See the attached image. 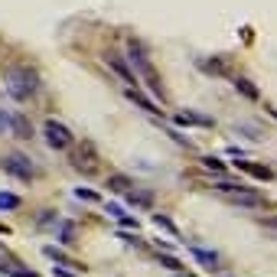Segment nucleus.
<instances>
[{
  "instance_id": "39448f33",
  "label": "nucleus",
  "mask_w": 277,
  "mask_h": 277,
  "mask_svg": "<svg viewBox=\"0 0 277 277\" xmlns=\"http://www.w3.org/2000/svg\"><path fill=\"white\" fill-rule=\"evenodd\" d=\"M46 140H49L52 150L72 147V134H69V127H66V124H59V121H46Z\"/></svg>"
},
{
  "instance_id": "bb28decb",
  "label": "nucleus",
  "mask_w": 277,
  "mask_h": 277,
  "mask_svg": "<svg viewBox=\"0 0 277 277\" xmlns=\"http://www.w3.org/2000/svg\"><path fill=\"white\" fill-rule=\"evenodd\" d=\"M176 277H189V274H176Z\"/></svg>"
},
{
  "instance_id": "9b49d317",
  "label": "nucleus",
  "mask_w": 277,
  "mask_h": 277,
  "mask_svg": "<svg viewBox=\"0 0 277 277\" xmlns=\"http://www.w3.org/2000/svg\"><path fill=\"white\" fill-rule=\"evenodd\" d=\"M231 85H235L238 92L248 98V101H258V98H261V95H258V88H254L251 82H248V78H235V82H231Z\"/></svg>"
},
{
  "instance_id": "a211bd4d",
  "label": "nucleus",
  "mask_w": 277,
  "mask_h": 277,
  "mask_svg": "<svg viewBox=\"0 0 277 277\" xmlns=\"http://www.w3.org/2000/svg\"><path fill=\"white\" fill-rule=\"evenodd\" d=\"M0 209H20V196H13V193H0Z\"/></svg>"
},
{
  "instance_id": "dca6fc26",
  "label": "nucleus",
  "mask_w": 277,
  "mask_h": 277,
  "mask_svg": "<svg viewBox=\"0 0 277 277\" xmlns=\"http://www.w3.org/2000/svg\"><path fill=\"white\" fill-rule=\"evenodd\" d=\"M59 241H62V245H72V241H75V225H72V222H62V228H59Z\"/></svg>"
},
{
  "instance_id": "6ab92c4d",
  "label": "nucleus",
  "mask_w": 277,
  "mask_h": 277,
  "mask_svg": "<svg viewBox=\"0 0 277 277\" xmlns=\"http://www.w3.org/2000/svg\"><path fill=\"white\" fill-rule=\"evenodd\" d=\"M42 251H46V258H52V261H56V264H72V261H69L66 254L59 251V248H52V245H46V248H42Z\"/></svg>"
},
{
  "instance_id": "7ed1b4c3",
  "label": "nucleus",
  "mask_w": 277,
  "mask_h": 277,
  "mask_svg": "<svg viewBox=\"0 0 277 277\" xmlns=\"http://www.w3.org/2000/svg\"><path fill=\"white\" fill-rule=\"evenodd\" d=\"M0 166H4L10 176H16V180H30V176L36 173V169H33V163H30V160H26L23 154H10V157H4V160H0Z\"/></svg>"
},
{
  "instance_id": "1a4fd4ad",
  "label": "nucleus",
  "mask_w": 277,
  "mask_h": 277,
  "mask_svg": "<svg viewBox=\"0 0 277 277\" xmlns=\"http://www.w3.org/2000/svg\"><path fill=\"white\" fill-rule=\"evenodd\" d=\"M124 196H127L131 205H140V209H150V205H154V193H150V189H131Z\"/></svg>"
},
{
  "instance_id": "a878e982",
  "label": "nucleus",
  "mask_w": 277,
  "mask_h": 277,
  "mask_svg": "<svg viewBox=\"0 0 277 277\" xmlns=\"http://www.w3.org/2000/svg\"><path fill=\"white\" fill-rule=\"evenodd\" d=\"M16 277H36V274H30V271H20V274H16Z\"/></svg>"
},
{
  "instance_id": "f3484780",
  "label": "nucleus",
  "mask_w": 277,
  "mask_h": 277,
  "mask_svg": "<svg viewBox=\"0 0 277 277\" xmlns=\"http://www.w3.org/2000/svg\"><path fill=\"white\" fill-rule=\"evenodd\" d=\"M154 225H157V228H163V231H169V235H173V238L180 235V231H176V225H173V222H169L166 216H160V212L154 216Z\"/></svg>"
},
{
  "instance_id": "6e6552de",
  "label": "nucleus",
  "mask_w": 277,
  "mask_h": 277,
  "mask_svg": "<svg viewBox=\"0 0 277 277\" xmlns=\"http://www.w3.org/2000/svg\"><path fill=\"white\" fill-rule=\"evenodd\" d=\"M10 131H13L20 140H30V137H33V124L26 121L23 114H13V118H10Z\"/></svg>"
},
{
  "instance_id": "aec40b11",
  "label": "nucleus",
  "mask_w": 277,
  "mask_h": 277,
  "mask_svg": "<svg viewBox=\"0 0 277 277\" xmlns=\"http://www.w3.org/2000/svg\"><path fill=\"white\" fill-rule=\"evenodd\" d=\"M202 166H205V169H216V173H222V163H219L216 157H202Z\"/></svg>"
},
{
  "instance_id": "393cba45",
  "label": "nucleus",
  "mask_w": 277,
  "mask_h": 277,
  "mask_svg": "<svg viewBox=\"0 0 277 277\" xmlns=\"http://www.w3.org/2000/svg\"><path fill=\"white\" fill-rule=\"evenodd\" d=\"M56 271V277H72V271H66V267H52Z\"/></svg>"
},
{
  "instance_id": "f257e3e1",
  "label": "nucleus",
  "mask_w": 277,
  "mask_h": 277,
  "mask_svg": "<svg viewBox=\"0 0 277 277\" xmlns=\"http://www.w3.org/2000/svg\"><path fill=\"white\" fill-rule=\"evenodd\" d=\"M4 85H7V92H10L13 101H30V98L36 95V88H39L36 72L26 69V66H13L10 72H7V82Z\"/></svg>"
},
{
  "instance_id": "423d86ee",
  "label": "nucleus",
  "mask_w": 277,
  "mask_h": 277,
  "mask_svg": "<svg viewBox=\"0 0 277 277\" xmlns=\"http://www.w3.org/2000/svg\"><path fill=\"white\" fill-rule=\"evenodd\" d=\"M104 59H108V66L121 75V82H124V85H127V88H137L140 75H137V72H131V66H127V62H124L121 56H104Z\"/></svg>"
},
{
  "instance_id": "4468645a",
  "label": "nucleus",
  "mask_w": 277,
  "mask_h": 277,
  "mask_svg": "<svg viewBox=\"0 0 277 277\" xmlns=\"http://www.w3.org/2000/svg\"><path fill=\"white\" fill-rule=\"evenodd\" d=\"M199 69H202V72H212V75H225V62H219V59H202L199 62Z\"/></svg>"
},
{
  "instance_id": "9d476101",
  "label": "nucleus",
  "mask_w": 277,
  "mask_h": 277,
  "mask_svg": "<svg viewBox=\"0 0 277 277\" xmlns=\"http://www.w3.org/2000/svg\"><path fill=\"white\" fill-rule=\"evenodd\" d=\"M193 258H196V261H202L205 267H212V271L219 267V254H216V251H205V248H193Z\"/></svg>"
},
{
  "instance_id": "b1692460",
  "label": "nucleus",
  "mask_w": 277,
  "mask_h": 277,
  "mask_svg": "<svg viewBox=\"0 0 277 277\" xmlns=\"http://www.w3.org/2000/svg\"><path fill=\"white\" fill-rule=\"evenodd\" d=\"M7 127H10V118H7V114H4V111H0V134H4Z\"/></svg>"
},
{
  "instance_id": "ddd939ff",
  "label": "nucleus",
  "mask_w": 277,
  "mask_h": 277,
  "mask_svg": "<svg viewBox=\"0 0 277 277\" xmlns=\"http://www.w3.org/2000/svg\"><path fill=\"white\" fill-rule=\"evenodd\" d=\"M108 186H111V189L114 193H131V180H127V176H121V173H114V176H108Z\"/></svg>"
},
{
  "instance_id": "2eb2a0df",
  "label": "nucleus",
  "mask_w": 277,
  "mask_h": 277,
  "mask_svg": "<svg viewBox=\"0 0 277 277\" xmlns=\"http://www.w3.org/2000/svg\"><path fill=\"white\" fill-rule=\"evenodd\" d=\"M241 169H248V173L258 176V180H271V169L267 166H254V163H245V160H241Z\"/></svg>"
},
{
  "instance_id": "5701e85b",
  "label": "nucleus",
  "mask_w": 277,
  "mask_h": 277,
  "mask_svg": "<svg viewBox=\"0 0 277 277\" xmlns=\"http://www.w3.org/2000/svg\"><path fill=\"white\" fill-rule=\"evenodd\" d=\"M108 212H111V216L118 219V222H121V219H127V216H124V209H121V205H114V202H108Z\"/></svg>"
},
{
  "instance_id": "20e7f679",
  "label": "nucleus",
  "mask_w": 277,
  "mask_h": 277,
  "mask_svg": "<svg viewBox=\"0 0 277 277\" xmlns=\"http://www.w3.org/2000/svg\"><path fill=\"white\" fill-rule=\"evenodd\" d=\"M72 166H75V169H82L85 176L98 173V154H95V147L88 144V140H85V144L75 150V157H72Z\"/></svg>"
},
{
  "instance_id": "f03ea898",
  "label": "nucleus",
  "mask_w": 277,
  "mask_h": 277,
  "mask_svg": "<svg viewBox=\"0 0 277 277\" xmlns=\"http://www.w3.org/2000/svg\"><path fill=\"white\" fill-rule=\"evenodd\" d=\"M131 66H137V75H140V82L150 88V95L163 98V85H160V75H157L154 62L147 59L144 46H140V42H134V39H131Z\"/></svg>"
},
{
  "instance_id": "0eeeda50",
  "label": "nucleus",
  "mask_w": 277,
  "mask_h": 277,
  "mask_svg": "<svg viewBox=\"0 0 277 277\" xmlns=\"http://www.w3.org/2000/svg\"><path fill=\"white\" fill-rule=\"evenodd\" d=\"M176 124L180 127H212V118H202V114H193V111H180L176 114Z\"/></svg>"
},
{
  "instance_id": "f8f14e48",
  "label": "nucleus",
  "mask_w": 277,
  "mask_h": 277,
  "mask_svg": "<svg viewBox=\"0 0 277 277\" xmlns=\"http://www.w3.org/2000/svg\"><path fill=\"white\" fill-rule=\"evenodd\" d=\"M127 98H131V101H137L140 108H144V111H150V114H157V111H160V108H154V101H150V98H144V95L137 92V88H127Z\"/></svg>"
},
{
  "instance_id": "4be33fe9",
  "label": "nucleus",
  "mask_w": 277,
  "mask_h": 277,
  "mask_svg": "<svg viewBox=\"0 0 277 277\" xmlns=\"http://www.w3.org/2000/svg\"><path fill=\"white\" fill-rule=\"evenodd\" d=\"M75 196H78V199H85V202H95V199H98L92 189H75Z\"/></svg>"
},
{
  "instance_id": "412c9836",
  "label": "nucleus",
  "mask_w": 277,
  "mask_h": 277,
  "mask_svg": "<svg viewBox=\"0 0 277 277\" xmlns=\"http://www.w3.org/2000/svg\"><path fill=\"white\" fill-rule=\"evenodd\" d=\"M160 264H163V267H169V271H180V267H183L180 261H176V258H166V254L160 258Z\"/></svg>"
}]
</instances>
